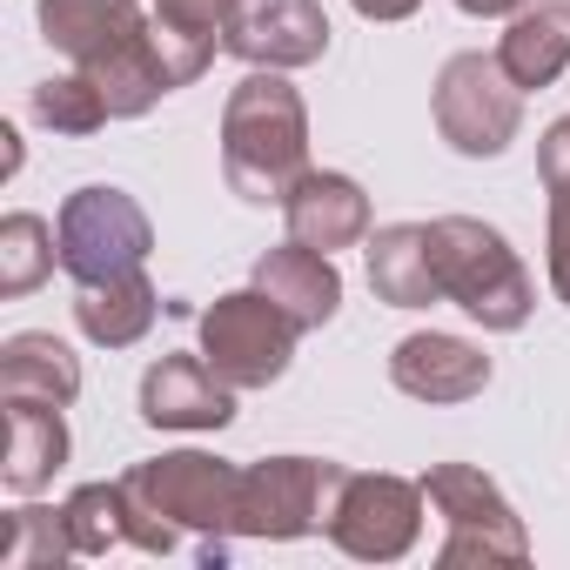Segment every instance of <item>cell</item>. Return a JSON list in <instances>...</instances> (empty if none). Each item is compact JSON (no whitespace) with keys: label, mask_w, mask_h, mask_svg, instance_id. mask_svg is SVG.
<instances>
[{"label":"cell","mask_w":570,"mask_h":570,"mask_svg":"<svg viewBox=\"0 0 570 570\" xmlns=\"http://www.w3.org/2000/svg\"><path fill=\"white\" fill-rule=\"evenodd\" d=\"M222 48L248 68H316L330 55V14L323 0H235Z\"/></svg>","instance_id":"11"},{"label":"cell","mask_w":570,"mask_h":570,"mask_svg":"<svg viewBox=\"0 0 570 570\" xmlns=\"http://www.w3.org/2000/svg\"><path fill=\"white\" fill-rule=\"evenodd\" d=\"M430 108H436V135L470 161L503 155L523 128V88L503 75L497 55H450Z\"/></svg>","instance_id":"8"},{"label":"cell","mask_w":570,"mask_h":570,"mask_svg":"<svg viewBox=\"0 0 570 570\" xmlns=\"http://www.w3.org/2000/svg\"><path fill=\"white\" fill-rule=\"evenodd\" d=\"M370 289L390 309H436L443 282L430 255V222H390L370 235Z\"/></svg>","instance_id":"16"},{"label":"cell","mask_w":570,"mask_h":570,"mask_svg":"<svg viewBox=\"0 0 570 570\" xmlns=\"http://www.w3.org/2000/svg\"><path fill=\"white\" fill-rule=\"evenodd\" d=\"M222 175L242 202L282 208L309 175V108L282 68H248L222 108Z\"/></svg>","instance_id":"2"},{"label":"cell","mask_w":570,"mask_h":570,"mask_svg":"<svg viewBox=\"0 0 570 570\" xmlns=\"http://www.w3.org/2000/svg\"><path fill=\"white\" fill-rule=\"evenodd\" d=\"M497 61L523 95L550 88L570 68V0H530L523 14H510V28L497 41Z\"/></svg>","instance_id":"18"},{"label":"cell","mask_w":570,"mask_h":570,"mask_svg":"<svg viewBox=\"0 0 570 570\" xmlns=\"http://www.w3.org/2000/svg\"><path fill=\"white\" fill-rule=\"evenodd\" d=\"M68 557H75V537H68L61 510H41V503L8 510V543H0V563L8 570H55Z\"/></svg>","instance_id":"26"},{"label":"cell","mask_w":570,"mask_h":570,"mask_svg":"<svg viewBox=\"0 0 570 570\" xmlns=\"http://www.w3.org/2000/svg\"><path fill=\"white\" fill-rule=\"evenodd\" d=\"M68 463V423L55 403H8V490L14 497H41L55 483V470Z\"/></svg>","instance_id":"21"},{"label":"cell","mask_w":570,"mask_h":570,"mask_svg":"<svg viewBox=\"0 0 570 570\" xmlns=\"http://www.w3.org/2000/svg\"><path fill=\"white\" fill-rule=\"evenodd\" d=\"M296 323L282 316L255 282L235 296H215V309H202V356L208 370L228 383V390H268L282 383V370H289L296 356Z\"/></svg>","instance_id":"9"},{"label":"cell","mask_w":570,"mask_h":570,"mask_svg":"<svg viewBox=\"0 0 570 570\" xmlns=\"http://www.w3.org/2000/svg\"><path fill=\"white\" fill-rule=\"evenodd\" d=\"M430 255H436V282H443V303H456L470 323L510 336L530 323L537 309V282L517 262V248L476 222V215H436L430 222Z\"/></svg>","instance_id":"4"},{"label":"cell","mask_w":570,"mask_h":570,"mask_svg":"<svg viewBox=\"0 0 570 570\" xmlns=\"http://www.w3.org/2000/svg\"><path fill=\"white\" fill-rule=\"evenodd\" d=\"M255 289L289 316L296 330H323L336 309H343V275H336V262L323 255V248H309V242H282V248H268L262 262H255Z\"/></svg>","instance_id":"14"},{"label":"cell","mask_w":570,"mask_h":570,"mask_svg":"<svg viewBox=\"0 0 570 570\" xmlns=\"http://www.w3.org/2000/svg\"><path fill=\"white\" fill-rule=\"evenodd\" d=\"M350 8H356L363 21H410L423 0H350Z\"/></svg>","instance_id":"27"},{"label":"cell","mask_w":570,"mask_h":570,"mask_svg":"<svg viewBox=\"0 0 570 570\" xmlns=\"http://www.w3.org/2000/svg\"><path fill=\"white\" fill-rule=\"evenodd\" d=\"M390 383L416 403H470V396L490 390V356L470 336L416 330L390 350Z\"/></svg>","instance_id":"13"},{"label":"cell","mask_w":570,"mask_h":570,"mask_svg":"<svg viewBox=\"0 0 570 570\" xmlns=\"http://www.w3.org/2000/svg\"><path fill=\"white\" fill-rule=\"evenodd\" d=\"M55 262H61V242H55V228L41 215L14 208L0 222V296H35L55 275Z\"/></svg>","instance_id":"23"},{"label":"cell","mask_w":570,"mask_h":570,"mask_svg":"<svg viewBox=\"0 0 570 570\" xmlns=\"http://www.w3.org/2000/svg\"><path fill=\"white\" fill-rule=\"evenodd\" d=\"M463 14H476V21H497V14H523L530 0H456Z\"/></svg>","instance_id":"28"},{"label":"cell","mask_w":570,"mask_h":570,"mask_svg":"<svg viewBox=\"0 0 570 570\" xmlns=\"http://www.w3.org/2000/svg\"><path fill=\"white\" fill-rule=\"evenodd\" d=\"M121 490H128V543L148 557H168L181 543V530H202L208 557H222V537H235L242 470L208 456V450L148 456L121 476Z\"/></svg>","instance_id":"3"},{"label":"cell","mask_w":570,"mask_h":570,"mask_svg":"<svg viewBox=\"0 0 570 570\" xmlns=\"http://www.w3.org/2000/svg\"><path fill=\"white\" fill-rule=\"evenodd\" d=\"M0 396L68 410L81 396V356L61 336H48V330H21V336L0 343Z\"/></svg>","instance_id":"17"},{"label":"cell","mask_w":570,"mask_h":570,"mask_svg":"<svg viewBox=\"0 0 570 570\" xmlns=\"http://www.w3.org/2000/svg\"><path fill=\"white\" fill-rule=\"evenodd\" d=\"M423 483L390 470H343L330 503V543L356 563H396L423 537Z\"/></svg>","instance_id":"10"},{"label":"cell","mask_w":570,"mask_h":570,"mask_svg":"<svg viewBox=\"0 0 570 570\" xmlns=\"http://www.w3.org/2000/svg\"><path fill=\"white\" fill-rule=\"evenodd\" d=\"M423 497L443 517V543H436L443 570H456V563H523L530 557L523 517L510 510V497L476 463H436L423 476Z\"/></svg>","instance_id":"5"},{"label":"cell","mask_w":570,"mask_h":570,"mask_svg":"<svg viewBox=\"0 0 570 570\" xmlns=\"http://www.w3.org/2000/svg\"><path fill=\"white\" fill-rule=\"evenodd\" d=\"M68 537H75V557H108L128 543V490L121 483H81L68 503Z\"/></svg>","instance_id":"24"},{"label":"cell","mask_w":570,"mask_h":570,"mask_svg":"<svg viewBox=\"0 0 570 570\" xmlns=\"http://www.w3.org/2000/svg\"><path fill=\"white\" fill-rule=\"evenodd\" d=\"M336 483H343V463H323V456H262V463H248L242 497H235V537L296 543L309 530H330Z\"/></svg>","instance_id":"7"},{"label":"cell","mask_w":570,"mask_h":570,"mask_svg":"<svg viewBox=\"0 0 570 570\" xmlns=\"http://www.w3.org/2000/svg\"><path fill=\"white\" fill-rule=\"evenodd\" d=\"M141 423L148 430H228L235 423V390L208 370V356H161L141 376Z\"/></svg>","instance_id":"12"},{"label":"cell","mask_w":570,"mask_h":570,"mask_svg":"<svg viewBox=\"0 0 570 570\" xmlns=\"http://www.w3.org/2000/svg\"><path fill=\"white\" fill-rule=\"evenodd\" d=\"M35 121H48L55 135H101L115 121V108H108V95L81 68H68V75H48L35 88Z\"/></svg>","instance_id":"25"},{"label":"cell","mask_w":570,"mask_h":570,"mask_svg":"<svg viewBox=\"0 0 570 570\" xmlns=\"http://www.w3.org/2000/svg\"><path fill=\"white\" fill-rule=\"evenodd\" d=\"M55 242H61V268L75 282H108V275H135L155 248V222L128 188L88 181L61 202L55 215Z\"/></svg>","instance_id":"6"},{"label":"cell","mask_w":570,"mask_h":570,"mask_svg":"<svg viewBox=\"0 0 570 570\" xmlns=\"http://www.w3.org/2000/svg\"><path fill=\"white\" fill-rule=\"evenodd\" d=\"M537 175L550 188V289L570 309V115L543 128L537 141Z\"/></svg>","instance_id":"22"},{"label":"cell","mask_w":570,"mask_h":570,"mask_svg":"<svg viewBox=\"0 0 570 570\" xmlns=\"http://www.w3.org/2000/svg\"><path fill=\"white\" fill-rule=\"evenodd\" d=\"M161 316V296L155 282L135 268V275H108V282H81L75 296V323L95 350H135Z\"/></svg>","instance_id":"19"},{"label":"cell","mask_w":570,"mask_h":570,"mask_svg":"<svg viewBox=\"0 0 570 570\" xmlns=\"http://www.w3.org/2000/svg\"><path fill=\"white\" fill-rule=\"evenodd\" d=\"M228 14H235V0H155V48L175 75V88L208 75V61L222 55Z\"/></svg>","instance_id":"20"},{"label":"cell","mask_w":570,"mask_h":570,"mask_svg":"<svg viewBox=\"0 0 570 570\" xmlns=\"http://www.w3.org/2000/svg\"><path fill=\"white\" fill-rule=\"evenodd\" d=\"M282 215H289V242H309L323 255L370 242V195H363V181H350L336 168H309L296 181V195L282 202Z\"/></svg>","instance_id":"15"},{"label":"cell","mask_w":570,"mask_h":570,"mask_svg":"<svg viewBox=\"0 0 570 570\" xmlns=\"http://www.w3.org/2000/svg\"><path fill=\"white\" fill-rule=\"evenodd\" d=\"M48 48H61L115 108V121L148 115L161 95H175V75L155 48V14L135 0H35Z\"/></svg>","instance_id":"1"}]
</instances>
